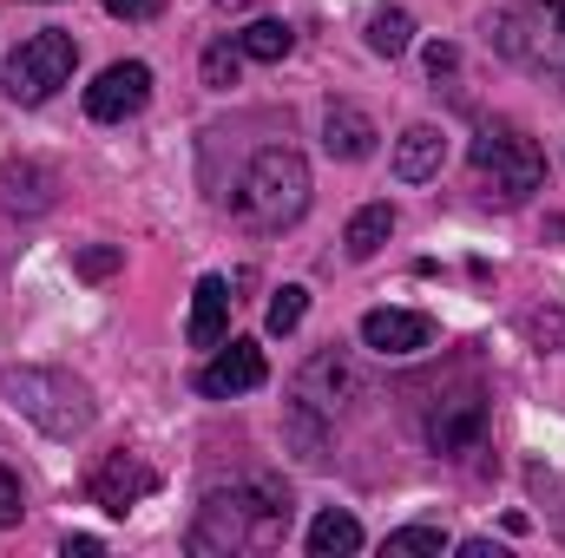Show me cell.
Wrapping results in <instances>:
<instances>
[{"instance_id":"1","label":"cell","mask_w":565,"mask_h":558,"mask_svg":"<svg viewBox=\"0 0 565 558\" xmlns=\"http://www.w3.org/2000/svg\"><path fill=\"white\" fill-rule=\"evenodd\" d=\"M289 533V493L277 480L250 473L231 486H211L191 526V552H270Z\"/></svg>"},{"instance_id":"2","label":"cell","mask_w":565,"mask_h":558,"mask_svg":"<svg viewBox=\"0 0 565 558\" xmlns=\"http://www.w3.org/2000/svg\"><path fill=\"white\" fill-rule=\"evenodd\" d=\"M302 211H309V164L289 144L257 151L250 171H244V184H237V217L250 230H289Z\"/></svg>"},{"instance_id":"3","label":"cell","mask_w":565,"mask_h":558,"mask_svg":"<svg viewBox=\"0 0 565 558\" xmlns=\"http://www.w3.org/2000/svg\"><path fill=\"white\" fill-rule=\"evenodd\" d=\"M0 395L33 420L46 440H79L93 427V395L73 375H60V368H7Z\"/></svg>"},{"instance_id":"4","label":"cell","mask_w":565,"mask_h":558,"mask_svg":"<svg viewBox=\"0 0 565 558\" xmlns=\"http://www.w3.org/2000/svg\"><path fill=\"white\" fill-rule=\"evenodd\" d=\"M473 178H480V191L487 197H500V204H526L540 184H546V151L526 139L520 126H487L480 139H473Z\"/></svg>"},{"instance_id":"5","label":"cell","mask_w":565,"mask_h":558,"mask_svg":"<svg viewBox=\"0 0 565 558\" xmlns=\"http://www.w3.org/2000/svg\"><path fill=\"white\" fill-rule=\"evenodd\" d=\"M493 40L507 60H526L540 79L565 93V0H526L493 20Z\"/></svg>"},{"instance_id":"6","label":"cell","mask_w":565,"mask_h":558,"mask_svg":"<svg viewBox=\"0 0 565 558\" xmlns=\"http://www.w3.org/2000/svg\"><path fill=\"white\" fill-rule=\"evenodd\" d=\"M73 60H79V46H73V33H60V26L20 40L13 60H7V99H13V106H46V99L73 79Z\"/></svg>"},{"instance_id":"7","label":"cell","mask_w":565,"mask_h":558,"mask_svg":"<svg viewBox=\"0 0 565 558\" xmlns=\"http://www.w3.org/2000/svg\"><path fill=\"white\" fill-rule=\"evenodd\" d=\"M480 440H487V395L480 388H454L427 408V447L434 453L467 460V453H480Z\"/></svg>"},{"instance_id":"8","label":"cell","mask_w":565,"mask_h":558,"mask_svg":"<svg viewBox=\"0 0 565 558\" xmlns=\"http://www.w3.org/2000/svg\"><path fill=\"white\" fill-rule=\"evenodd\" d=\"M86 486H93V506H106L113 519H126L139 500H151V493H158V466L119 447V453H106V460L93 466V480H86Z\"/></svg>"},{"instance_id":"9","label":"cell","mask_w":565,"mask_h":558,"mask_svg":"<svg viewBox=\"0 0 565 558\" xmlns=\"http://www.w3.org/2000/svg\"><path fill=\"white\" fill-rule=\"evenodd\" d=\"M145 99H151V66H139V60H119V66H106V73L86 86V112H93L99 126L132 119Z\"/></svg>"},{"instance_id":"10","label":"cell","mask_w":565,"mask_h":558,"mask_svg":"<svg viewBox=\"0 0 565 558\" xmlns=\"http://www.w3.org/2000/svg\"><path fill=\"white\" fill-rule=\"evenodd\" d=\"M264 375H270L264 348H257V342H231V348H217V355L198 368V395H211V401H231V395H250V388H264Z\"/></svg>"},{"instance_id":"11","label":"cell","mask_w":565,"mask_h":558,"mask_svg":"<svg viewBox=\"0 0 565 558\" xmlns=\"http://www.w3.org/2000/svg\"><path fill=\"white\" fill-rule=\"evenodd\" d=\"M362 395V382H355V368H349V355L342 348H322V355H309L302 362V375H296V401H309L316 415H335L342 401H355Z\"/></svg>"},{"instance_id":"12","label":"cell","mask_w":565,"mask_h":558,"mask_svg":"<svg viewBox=\"0 0 565 558\" xmlns=\"http://www.w3.org/2000/svg\"><path fill=\"white\" fill-rule=\"evenodd\" d=\"M362 342L375 348V355H415L434 342V322L415 315V309H369L362 315Z\"/></svg>"},{"instance_id":"13","label":"cell","mask_w":565,"mask_h":558,"mask_svg":"<svg viewBox=\"0 0 565 558\" xmlns=\"http://www.w3.org/2000/svg\"><path fill=\"white\" fill-rule=\"evenodd\" d=\"M375 139H382V132H375V119H369L362 106H349V99L329 106V119H322V144H329V158H349V164H355V158L375 151Z\"/></svg>"},{"instance_id":"14","label":"cell","mask_w":565,"mask_h":558,"mask_svg":"<svg viewBox=\"0 0 565 558\" xmlns=\"http://www.w3.org/2000/svg\"><path fill=\"white\" fill-rule=\"evenodd\" d=\"M224 322H231V282L224 277H204L191 289V348H217L224 342Z\"/></svg>"},{"instance_id":"15","label":"cell","mask_w":565,"mask_h":558,"mask_svg":"<svg viewBox=\"0 0 565 558\" xmlns=\"http://www.w3.org/2000/svg\"><path fill=\"white\" fill-rule=\"evenodd\" d=\"M440 158H447L440 126H408L402 144H395V178H402V184H427V178L440 171Z\"/></svg>"},{"instance_id":"16","label":"cell","mask_w":565,"mask_h":558,"mask_svg":"<svg viewBox=\"0 0 565 558\" xmlns=\"http://www.w3.org/2000/svg\"><path fill=\"white\" fill-rule=\"evenodd\" d=\"M388 237H395V211H388V204H362V211L349 217V230H342V250H349L355 264H369Z\"/></svg>"},{"instance_id":"17","label":"cell","mask_w":565,"mask_h":558,"mask_svg":"<svg viewBox=\"0 0 565 558\" xmlns=\"http://www.w3.org/2000/svg\"><path fill=\"white\" fill-rule=\"evenodd\" d=\"M309 552H316V558H349V552H362V526H355L349 513H322V519L309 526Z\"/></svg>"},{"instance_id":"18","label":"cell","mask_w":565,"mask_h":558,"mask_svg":"<svg viewBox=\"0 0 565 558\" xmlns=\"http://www.w3.org/2000/svg\"><path fill=\"white\" fill-rule=\"evenodd\" d=\"M237 46H244V60H264V66H277V60H289L296 33H289L282 20H257V26H244V33H237Z\"/></svg>"},{"instance_id":"19","label":"cell","mask_w":565,"mask_h":558,"mask_svg":"<svg viewBox=\"0 0 565 558\" xmlns=\"http://www.w3.org/2000/svg\"><path fill=\"white\" fill-rule=\"evenodd\" d=\"M408 40H415V20H408L402 7H382V13L369 20V46H375L382 60H395V53H408Z\"/></svg>"},{"instance_id":"20","label":"cell","mask_w":565,"mask_h":558,"mask_svg":"<svg viewBox=\"0 0 565 558\" xmlns=\"http://www.w3.org/2000/svg\"><path fill=\"white\" fill-rule=\"evenodd\" d=\"M282 427H289V440H296V453H302V460H322V447H329V427H322V415H316L309 401H289Z\"/></svg>"},{"instance_id":"21","label":"cell","mask_w":565,"mask_h":558,"mask_svg":"<svg viewBox=\"0 0 565 558\" xmlns=\"http://www.w3.org/2000/svg\"><path fill=\"white\" fill-rule=\"evenodd\" d=\"M237 73H244V46H237V40H211V46H204V86H211V93H231Z\"/></svg>"},{"instance_id":"22","label":"cell","mask_w":565,"mask_h":558,"mask_svg":"<svg viewBox=\"0 0 565 558\" xmlns=\"http://www.w3.org/2000/svg\"><path fill=\"white\" fill-rule=\"evenodd\" d=\"M302 309H309V289L302 282H282L277 296H270V335H296V322H302Z\"/></svg>"},{"instance_id":"23","label":"cell","mask_w":565,"mask_h":558,"mask_svg":"<svg viewBox=\"0 0 565 558\" xmlns=\"http://www.w3.org/2000/svg\"><path fill=\"white\" fill-rule=\"evenodd\" d=\"M119 264H126V250H119V244H86V250L73 257V277L106 282V277H119Z\"/></svg>"},{"instance_id":"24","label":"cell","mask_w":565,"mask_h":558,"mask_svg":"<svg viewBox=\"0 0 565 558\" xmlns=\"http://www.w3.org/2000/svg\"><path fill=\"white\" fill-rule=\"evenodd\" d=\"M388 552L402 558V552H447V533L440 526H402V533H388Z\"/></svg>"},{"instance_id":"25","label":"cell","mask_w":565,"mask_h":558,"mask_svg":"<svg viewBox=\"0 0 565 558\" xmlns=\"http://www.w3.org/2000/svg\"><path fill=\"white\" fill-rule=\"evenodd\" d=\"M20 513H26V493H20V480L0 466V533H7V526H20Z\"/></svg>"},{"instance_id":"26","label":"cell","mask_w":565,"mask_h":558,"mask_svg":"<svg viewBox=\"0 0 565 558\" xmlns=\"http://www.w3.org/2000/svg\"><path fill=\"white\" fill-rule=\"evenodd\" d=\"M454 66H460V53H454L447 40H440V46H427V73H434V79H454Z\"/></svg>"},{"instance_id":"27","label":"cell","mask_w":565,"mask_h":558,"mask_svg":"<svg viewBox=\"0 0 565 558\" xmlns=\"http://www.w3.org/2000/svg\"><path fill=\"white\" fill-rule=\"evenodd\" d=\"M119 20H145V13H158V0H106Z\"/></svg>"},{"instance_id":"28","label":"cell","mask_w":565,"mask_h":558,"mask_svg":"<svg viewBox=\"0 0 565 558\" xmlns=\"http://www.w3.org/2000/svg\"><path fill=\"white\" fill-rule=\"evenodd\" d=\"M66 552H79V558H99V552H106V546H99L93 533H73V539H66Z\"/></svg>"},{"instance_id":"29","label":"cell","mask_w":565,"mask_h":558,"mask_svg":"<svg viewBox=\"0 0 565 558\" xmlns=\"http://www.w3.org/2000/svg\"><path fill=\"white\" fill-rule=\"evenodd\" d=\"M211 7H231V13H237V7H250V0H211Z\"/></svg>"}]
</instances>
